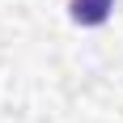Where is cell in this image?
Returning <instances> with one entry per match:
<instances>
[{"mask_svg":"<svg viewBox=\"0 0 123 123\" xmlns=\"http://www.w3.org/2000/svg\"><path fill=\"white\" fill-rule=\"evenodd\" d=\"M115 0H68V13H72L76 25H102L111 17Z\"/></svg>","mask_w":123,"mask_h":123,"instance_id":"cell-1","label":"cell"}]
</instances>
